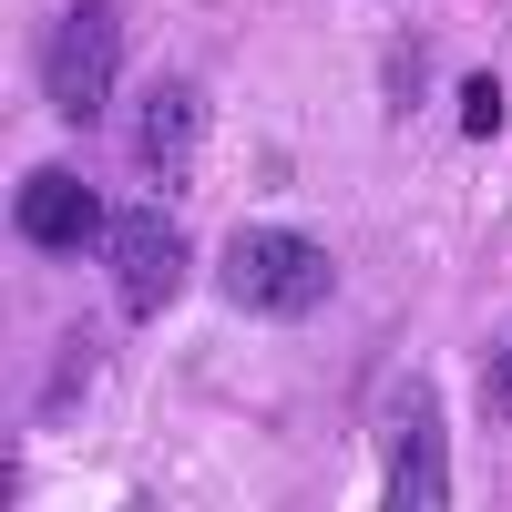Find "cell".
I'll return each instance as SVG.
<instances>
[{
    "mask_svg": "<svg viewBox=\"0 0 512 512\" xmlns=\"http://www.w3.org/2000/svg\"><path fill=\"white\" fill-rule=\"evenodd\" d=\"M216 287L246 318H318L328 287H338V256L297 226H236L226 256H216Z\"/></svg>",
    "mask_w": 512,
    "mask_h": 512,
    "instance_id": "obj_1",
    "label": "cell"
},
{
    "mask_svg": "<svg viewBox=\"0 0 512 512\" xmlns=\"http://www.w3.org/2000/svg\"><path fill=\"white\" fill-rule=\"evenodd\" d=\"M123 72V11L113 0H62V21L41 31V93H52L62 123H103Z\"/></svg>",
    "mask_w": 512,
    "mask_h": 512,
    "instance_id": "obj_2",
    "label": "cell"
},
{
    "mask_svg": "<svg viewBox=\"0 0 512 512\" xmlns=\"http://www.w3.org/2000/svg\"><path fill=\"white\" fill-rule=\"evenodd\" d=\"M379 461H390V512H441L451 502V431L431 379H390L379 400Z\"/></svg>",
    "mask_w": 512,
    "mask_h": 512,
    "instance_id": "obj_3",
    "label": "cell"
},
{
    "mask_svg": "<svg viewBox=\"0 0 512 512\" xmlns=\"http://www.w3.org/2000/svg\"><path fill=\"white\" fill-rule=\"evenodd\" d=\"M103 267H113L123 318H164L175 287H185V267H195V246H185V226L164 216V205H123V216L103 226Z\"/></svg>",
    "mask_w": 512,
    "mask_h": 512,
    "instance_id": "obj_4",
    "label": "cell"
},
{
    "mask_svg": "<svg viewBox=\"0 0 512 512\" xmlns=\"http://www.w3.org/2000/svg\"><path fill=\"white\" fill-rule=\"evenodd\" d=\"M195 144H205V93H195V82H175V72L144 82V103H134V164L175 195V185L195 175Z\"/></svg>",
    "mask_w": 512,
    "mask_h": 512,
    "instance_id": "obj_5",
    "label": "cell"
},
{
    "mask_svg": "<svg viewBox=\"0 0 512 512\" xmlns=\"http://www.w3.org/2000/svg\"><path fill=\"white\" fill-rule=\"evenodd\" d=\"M11 226H21V246H41V256H72V246H93L113 216H103V195L82 185V175L41 164V175H21V195H11Z\"/></svg>",
    "mask_w": 512,
    "mask_h": 512,
    "instance_id": "obj_6",
    "label": "cell"
},
{
    "mask_svg": "<svg viewBox=\"0 0 512 512\" xmlns=\"http://www.w3.org/2000/svg\"><path fill=\"white\" fill-rule=\"evenodd\" d=\"M461 123H472V134H492V123H502V93H492V82L472 72V82H461Z\"/></svg>",
    "mask_w": 512,
    "mask_h": 512,
    "instance_id": "obj_7",
    "label": "cell"
},
{
    "mask_svg": "<svg viewBox=\"0 0 512 512\" xmlns=\"http://www.w3.org/2000/svg\"><path fill=\"white\" fill-rule=\"evenodd\" d=\"M492 410L512 420V338H502V349H492Z\"/></svg>",
    "mask_w": 512,
    "mask_h": 512,
    "instance_id": "obj_8",
    "label": "cell"
}]
</instances>
